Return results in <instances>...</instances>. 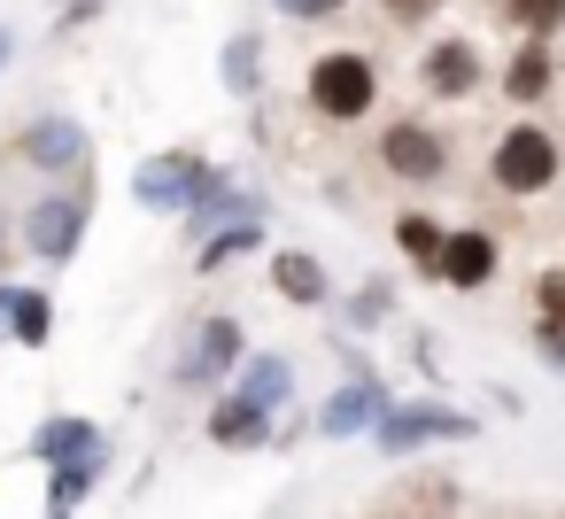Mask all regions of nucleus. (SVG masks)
<instances>
[{"instance_id": "obj_1", "label": "nucleus", "mask_w": 565, "mask_h": 519, "mask_svg": "<svg viewBox=\"0 0 565 519\" xmlns=\"http://www.w3.org/2000/svg\"><path fill=\"white\" fill-rule=\"evenodd\" d=\"M372 94H380V78H372V63L364 55H326L318 71H310V109L318 117H364L372 109Z\"/></svg>"}, {"instance_id": "obj_2", "label": "nucleus", "mask_w": 565, "mask_h": 519, "mask_svg": "<svg viewBox=\"0 0 565 519\" xmlns=\"http://www.w3.org/2000/svg\"><path fill=\"white\" fill-rule=\"evenodd\" d=\"M550 179H557V140L542 125H519L495 140V187L503 194H542Z\"/></svg>"}, {"instance_id": "obj_3", "label": "nucleus", "mask_w": 565, "mask_h": 519, "mask_svg": "<svg viewBox=\"0 0 565 519\" xmlns=\"http://www.w3.org/2000/svg\"><path fill=\"white\" fill-rule=\"evenodd\" d=\"M132 194H140V210H186L194 194H217V179L194 156H156L132 171Z\"/></svg>"}, {"instance_id": "obj_4", "label": "nucleus", "mask_w": 565, "mask_h": 519, "mask_svg": "<svg viewBox=\"0 0 565 519\" xmlns=\"http://www.w3.org/2000/svg\"><path fill=\"white\" fill-rule=\"evenodd\" d=\"M380 156H387V171H395V179H441V163H449V156H441V140H434L426 125H395V133L380 140Z\"/></svg>"}, {"instance_id": "obj_5", "label": "nucleus", "mask_w": 565, "mask_h": 519, "mask_svg": "<svg viewBox=\"0 0 565 519\" xmlns=\"http://www.w3.org/2000/svg\"><path fill=\"white\" fill-rule=\"evenodd\" d=\"M449 287H488L495 279V241L488 233H449V248H441V264H434Z\"/></svg>"}, {"instance_id": "obj_6", "label": "nucleus", "mask_w": 565, "mask_h": 519, "mask_svg": "<svg viewBox=\"0 0 565 519\" xmlns=\"http://www.w3.org/2000/svg\"><path fill=\"white\" fill-rule=\"evenodd\" d=\"M32 449H40L47 465H63V473H71V465H94V457H102V434H94L86 419H47V426L32 434Z\"/></svg>"}, {"instance_id": "obj_7", "label": "nucleus", "mask_w": 565, "mask_h": 519, "mask_svg": "<svg viewBox=\"0 0 565 519\" xmlns=\"http://www.w3.org/2000/svg\"><path fill=\"white\" fill-rule=\"evenodd\" d=\"M426 86L449 94V102L472 94V86H480V47H472V40H441V47L426 55Z\"/></svg>"}, {"instance_id": "obj_8", "label": "nucleus", "mask_w": 565, "mask_h": 519, "mask_svg": "<svg viewBox=\"0 0 565 519\" xmlns=\"http://www.w3.org/2000/svg\"><path fill=\"white\" fill-rule=\"evenodd\" d=\"M78 233H86V210H78V202H40V210H32V248H40V256H71Z\"/></svg>"}, {"instance_id": "obj_9", "label": "nucleus", "mask_w": 565, "mask_h": 519, "mask_svg": "<svg viewBox=\"0 0 565 519\" xmlns=\"http://www.w3.org/2000/svg\"><path fill=\"white\" fill-rule=\"evenodd\" d=\"M194 333H202V341L179 357V380H210L217 364H233V349H241V326H233V318H210V326H194Z\"/></svg>"}, {"instance_id": "obj_10", "label": "nucleus", "mask_w": 565, "mask_h": 519, "mask_svg": "<svg viewBox=\"0 0 565 519\" xmlns=\"http://www.w3.org/2000/svg\"><path fill=\"white\" fill-rule=\"evenodd\" d=\"M426 434H472L457 411H395L387 426H380V442L387 449H411V442H426Z\"/></svg>"}, {"instance_id": "obj_11", "label": "nucleus", "mask_w": 565, "mask_h": 519, "mask_svg": "<svg viewBox=\"0 0 565 519\" xmlns=\"http://www.w3.org/2000/svg\"><path fill=\"white\" fill-rule=\"evenodd\" d=\"M503 94H511V102H542V94H550V47H542V40H526V47L511 55Z\"/></svg>"}, {"instance_id": "obj_12", "label": "nucleus", "mask_w": 565, "mask_h": 519, "mask_svg": "<svg viewBox=\"0 0 565 519\" xmlns=\"http://www.w3.org/2000/svg\"><path fill=\"white\" fill-rule=\"evenodd\" d=\"M78 148H86V133L78 125H63V117H47V125H32V163H78Z\"/></svg>"}, {"instance_id": "obj_13", "label": "nucleus", "mask_w": 565, "mask_h": 519, "mask_svg": "<svg viewBox=\"0 0 565 519\" xmlns=\"http://www.w3.org/2000/svg\"><path fill=\"white\" fill-rule=\"evenodd\" d=\"M287 380H295V364H287V357H256V364H248V380H241V403L271 411V403L287 395Z\"/></svg>"}, {"instance_id": "obj_14", "label": "nucleus", "mask_w": 565, "mask_h": 519, "mask_svg": "<svg viewBox=\"0 0 565 519\" xmlns=\"http://www.w3.org/2000/svg\"><path fill=\"white\" fill-rule=\"evenodd\" d=\"M372 419H380V388L364 380V388H349V395L326 411V434H356V426H372Z\"/></svg>"}, {"instance_id": "obj_15", "label": "nucleus", "mask_w": 565, "mask_h": 519, "mask_svg": "<svg viewBox=\"0 0 565 519\" xmlns=\"http://www.w3.org/2000/svg\"><path fill=\"white\" fill-rule=\"evenodd\" d=\"M279 295H287V303H318V295H326V272H318L310 256H279Z\"/></svg>"}, {"instance_id": "obj_16", "label": "nucleus", "mask_w": 565, "mask_h": 519, "mask_svg": "<svg viewBox=\"0 0 565 519\" xmlns=\"http://www.w3.org/2000/svg\"><path fill=\"white\" fill-rule=\"evenodd\" d=\"M503 17H511V24H526L534 40H550V32L565 24V0H503Z\"/></svg>"}, {"instance_id": "obj_17", "label": "nucleus", "mask_w": 565, "mask_h": 519, "mask_svg": "<svg viewBox=\"0 0 565 519\" xmlns=\"http://www.w3.org/2000/svg\"><path fill=\"white\" fill-rule=\"evenodd\" d=\"M395 241H403V256H418V264H441V248H449L434 218H403V225H395Z\"/></svg>"}, {"instance_id": "obj_18", "label": "nucleus", "mask_w": 565, "mask_h": 519, "mask_svg": "<svg viewBox=\"0 0 565 519\" xmlns=\"http://www.w3.org/2000/svg\"><path fill=\"white\" fill-rule=\"evenodd\" d=\"M210 434H217V442H256V434H264V411H256V403H217Z\"/></svg>"}, {"instance_id": "obj_19", "label": "nucleus", "mask_w": 565, "mask_h": 519, "mask_svg": "<svg viewBox=\"0 0 565 519\" xmlns=\"http://www.w3.org/2000/svg\"><path fill=\"white\" fill-rule=\"evenodd\" d=\"M47 333H55V310L40 295H17V341L24 349H47Z\"/></svg>"}, {"instance_id": "obj_20", "label": "nucleus", "mask_w": 565, "mask_h": 519, "mask_svg": "<svg viewBox=\"0 0 565 519\" xmlns=\"http://www.w3.org/2000/svg\"><path fill=\"white\" fill-rule=\"evenodd\" d=\"M225 78H233V94H256V40L225 47Z\"/></svg>"}, {"instance_id": "obj_21", "label": "nucleus", "mask_w": 565, "mask_h": 519, "mask_svg": "<svg viewBox=\"0 0 565 519\" xmlns=\"http://www.w3.org/2000/svg\"><path fill=\"white\" fill-rule=\"evenodd\" d=\"M248 241H256V225H233V233H217V241H210V256H202V264L217 272V264H233V256H241Z\"/></svg>"}, {"instance_id": "obj_22", "label": "nucleus", "mask_w": 565, "mask_h": 519, "mask_svg": "<svg viewBox=\"0 0 565 519\" xmlns=\"http://www.w3.org/2000/svg\"><path fill=\"white\" fill-rule=\"evenodd\" d=\"M534 333H542V357H550V364H565V318H542Z\"/></svg>"}, {"instance_id": "obj_23", "label": "nucleus", "mask_w": 565, "mask_h": 519, "mask_svg": "<svg viewBox=\"0 0 565 519\" xmlns=\"http://www.w3.org/2000/svg\"><path fill=\"white\" fill-rule=\"evenodd\" d=\"M542 318H565V272H542Z\"/></svg>"}, {"instance_id": "obj_24", "label": "nucleus", "mask_w": 565, "mask_h": 519, "mask_svg": "<svg viewBox=\"0 0 565 519\" xmlns=\"http://www.w3.org/2000/svg\"><path fill=\"white\" fill-rule=\"evenodd\" d=\"M86 480H94V465H71V473H55V496H63V504H71V496H78V488H86Z\"/></svg>"}, {"instance_id": "obj_25", "label": "nucleus", "mask_w": 565, "mask_h": 519, "mask_svg": "<svg viewBox=\"0 0 565 519\" xmlns=\"http://www.w3.org/2000/svg\"><path fill=\"white\" fill-rule=\"evenodd\" d=\"M279 9H287V17H333L341 0H279Z\"/></svg>"}, {"instance_id": "obj_26", "label": "nucleus", "mask_w": 565, "mask_h": 519, "mask_svg": "<svg viewBox=\"0 0 565 519\" xmlns=\"http://www.w3.org/2000/svg\"><path fill=\"white\" fill-rule=\"evenodd\" d=\"M387 9H395V17L411 24V17H426V9H434V0H387Z\"/></svg>"}, {"instance_id": "obj_27", "label": "nucleus", "mask_w": 565, "mask_h": 519, "mask_svg": "<svg viewBox=\"0 0 565 519\" xmlns=\"http://www.w3.org/2000/svg\"><path fill=\"white\" fill-rule=\"evenodd\" d=\"M9 47H17V40H9V32H0V63H9Z\"/></svg>"}]
</instances>
